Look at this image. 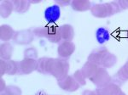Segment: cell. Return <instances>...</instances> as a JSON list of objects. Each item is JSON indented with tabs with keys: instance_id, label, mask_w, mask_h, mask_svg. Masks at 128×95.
Segmentation results:
<instances>
[{
	"instance_id": "6da1fadb",
	"label": "cell",
	"mask_w": 128,
	"mask_h": 95,
	"mask_svg": "<svg viewBox=\"0 0 128 95\" xmlns=\"http://www.w3.org/2000/svg\"><path fill=\"white\" fill-rule=\"evenodd\" d=\"M121 11L118 2H108L104 3H96L92 5L90 12L93 16L96 18L110 17Z\"/></svg>"
},
{
	"instance_id": "7a4b0ae2",
	"label": "cell",
	"mask_w": 128,
	"mask_h": 95,
	"mask_svg": "<svg viewBox=\"0 0 128 95\" xmlns=\"http://www.w3.org/2000/svg\"><path fill=\"white\" fill-rule=\"evenodd\" d=\"M34 36L38 38H45L48 39L50 43H60L62 42L61 32H60V26H47L43 27H37L34 29Z\"/></svg>"
},
{
	"instance_id": "3957f363",
	"label": "cell",
	"mask_w": 128,
	"mask_h": 95,
	"mask_svg": "<svg viewBox=\"0 0 128 95\" xmlns=\"http://www.w3.org/2000/svg\"><path fill=\"white\" fill-rule=\"evenodd\" d=\"M70 65L68 59H62V58H55L51 65L50 75L55 77L58 81L68 75Z\"/></svg>"
},
{
	"instance_id": "277c9868",
	"label": "cell",
	"mask_w": 128,
	"mask_h": 95,
	"mask_svg": "<svg viewBox=\"0 0 128 95\" xmlns=\"http://www.w3.org/2000/svg\"><path fill=\"white\" fill-rule=\"evenodd\" d=\"M90 81L96 88H102L112 82L113 78L108 74V71L104 67H99L96 73L90 79Z\"/></svg>"
},
{
	"instance_id": "5b68a950",
	"label": "cell",
	"mask_w": 128,
	"mask_h": 95,
	"mask_svg": "<svg viewBox=\"0 0 128 95\" xmlns=\"http://www.w3.org/2000/svg\"><path fill=\"white\" fill-rule=\"evenodd\" d=\"M57 85L61 89H62L63 91H66V92H70L73 93L77 91L78 89L80 88V86L76 80L74 79V77L72 76L68 75L67 76H65L64 78L61 80H58L57 81Z\"/></svg>"
},
{
	"instance_id": "8992f818",
	"label": "cell",
	"mask_w": 128,
	"mask_h": 95,
	"mask_svg": "<svg viewBox=\"0 0 128 95\" xmlns=\"http://www.w3.org/2000/svg\"><path fill=\"white\" fill-rule=\"evenodd\" d=\"M38 60L31 58H24L19 61V75H29L32 72L37 71Z\"/></svg>"
},
{
	"instance_id": "52a82bcc",
	"label": "cell",
	"mask_w": 128,
	"mask_h": 95,
	"mask_svg": "<svg viewBox=\"0 0 128 95\" xmlns=\"http://www.w3.org/2000/svg\"><path fill=\"white\" fill-rule=\"evenodd\" d=\"M75 49H76V46L73 42L62 41V42H61L58 44V47H57V53H58L59 58L68 59V58L74 53Z\"/></svg>"
},
{
	"instance_id": "ba28073f",
	"label": "cell",
	"mask_w": 128,
	"mask_h": 95,
	"mask_svg": "<svg viewBox=\"0 0 128 95\" xmlns=\"http://www.w3.org/2000/svg\"><path fill=\"white\" fill-rule=\"evenodd\" d=\"M109 52L105 46H101L98 47L96 48H95L92 53L89 54L87 60L92 62V63L98 66L101 67L102 66V59L105 55Z\"/></svg>"
},
{
	"instance_id": "9c48e42d",
	"label": "cell",
	"mask_w": 128,
	"mask_h": 95,
	"mask_svg": "<svg viewBox=\"0 0 128 95\" xmlns=\"http://www.w3.org/2000/svg\"><path fill=\"white\" fill-rule=\"evenodd\" d=\"M34 39V32L28 29V30H22L19 32H16L13 40L18 45H26L32 43Z\"/></svg>"
},
{
	"instance_id": "30bf717a",
	"label": "cell",
	"mask_w": 128,
	"mask_h": 95,
	"mask_svg": "<svg viewBox=\"0 0 128 95\" xmlns=\"http://www.w3.org/2000/svg\"><path fill=\"white\" fill-rule=\"evenodd\" d=\"M61 17V8L58 4L49 6L44 10V19L50 24H54Z\"/></svg>"
},
{
	"instance_id": "8fae6325",
	"label": "cell",
	"mask_w": 128,
	"mask_h": 95,
	"mask_svg": "<svg viewBox=\"0 0 128 95\" xmlns=\"http://www.w3.org/2000/svg\"><path fill=\"white\" fill-rule=\"evenodd\" d=\"M120 85L117 82H113L102 88H96V92L99 95H118L121 92Z\"/></svg>"
},
{
	"instance_id": "7c38bea8",
	"label": "cell",
	"mask_w": 128,
	"mask_h": 95,
	"mask_svg": "<svg viewBox=\"0 0 128 95\" xmlns=\"http://www.w3.org/2000/svg\"><path fill=\"white\" fill-rule=\"evenodd\" d=\"M53 60H54L53 58L49 57H42L38 59L37 71L43 74V75H50Z\"/></svg>"
},
{
	"instance_id": "4fadbf2b",
	"label": "cell",
	"mask_w": 128,
	"mask_h": 95,
	"mask_svg": "<svg viewBox=\"0 0 128 95\" xmlns=\"http://www.w3.org/2000/svg\"><path fill=\"white\" fill-rule=\"evenodd\" d=\"M16 32V31L9 25H2L0 26V39L3 42H9L14 38Z\"/></svg>"
},
{
	"instance_id": "5bb4252c",
	"label": "cell",
	"mask_w": 128,
	"mask_h": 95,
	"mask_svg": "<svg viewBox=\"0 0 128 95\" xmlns=\"http://www.w3.org/2000/svg\"><path fill=\"white\" fill-rule=\"evenodd\" d=\"M60 32L62 41H68L72 42L74 38V28L73 26L69 24H64L60 26Z\"/></svg>"
},
{
	"instance_id": "9a60e30c",
	"label": "cell",
	"mask_w": 128,
	"mask_h": 95,
	"mask_svg": "<svg viewBox=\"0 0 128 95\" xmlns=\"http://www.w3.org/2000/svg\"><path fill=\"white\" fill-rule=\"evenodd\" d=\"M98 68L99 66H98L96 65H95V64L87 60L84 64V65L82 66V68L80 70H81L82 74H83V76L86 77V79L90 80V78L96 73Z\"/></svg>"
},
{
	"instance_id": "2e32d148",
	"label": "cell",
	"mask_w": 128,
	"mask_h": 95,
	"mask_svg": "<svg viewBox=\"0 0 128 95\" xmlns=\"http://www.w3.org/2000/svg\"><path fill=\"white\" fill-rule=\"evenodd\" d=\"M71 7L74 11L84 12L90 10L92 5L90 1L88 0H74L71 3Z\"/></svg>"
},
{
	"instance_id": "e0dca14e",
	"label": "cell",
	"mask_w": 128,
	"mask_h": 95,
	"mask_svg": "<svg viewBox=\"0 0 128 95\" xmlns=\"http://www.w3.org/2000/svg\"><path fill=\"white\" fill-rule=\"evenodd\" d=\"M14 53V47L9 42L4 43L0 46V57L4 60H10Z\"/></svg>"
},
{
	"instance_id": "ac0fdd59",
	"label": "cell",
	"mask_w": 128,
	"mask_h": 95,
	"mask_svg": "<svg viewBox=\"0 0 128 95\" xmlns=\"http://www.w3.org/2000/svg\"><path fill=\"white\" fill-rule=\"evenodd\" d=\"M15 11L12 1H2L0 4V14L3 18H8Z\"/></svg>"
},
{
	"instance_id": "d6986e66",
	"label": "cell",
	"mask_w": 128,
	"mask_h": 95,
	"mask_svg": "<svg viewBox=\"0 0 128 95\" xmlns=\"http://www.w3.org/2000/svg\"><path fill=\"white\" fill-rule=\"evenodd\" d=\"M114 79L119 81L120 82H125L128 81V59L115 73Z\"/></svg>"
},
{
	"instance_id": "ffe728a7",
	"label": "cell",
	"mask_w": 128,
	"mask_h": 95,
	"mask_svg": "<svg viewBox=\"0 0 128 95\" xmlns=\"http://www.w3.org/2000/svg\"><path fill=\"white\" fill-rule=\"evenodd\" d=\"M96 39L99 44H104L110 39V33L106 28L99 27L96 31Z\"/></svg>"
},
{
	"instance_id": "44dd1931",
	"label": "cell",
	"mask_w": 128,
	"mask_h": 95,
	"mask_svg": "<svg viewBox=\"0 0 128 95\" xmlns=\"http://www.w3.org/2000/svg\"><path fill=\"white\" fill-rule=\"evenodd\" d=\"M12 3H13L15 11L20 14L26 13L29 9L31 5L30 1H26V0H15V1H12Z\"/></svg>"
},
{
	"instance_id": "7402d4cb",
	"label": "cell",
	"mask_w": 128,
	"mask_h": 95,
	"mask_svg": "<svg viewBox=\"0 0 128 95\" xmlns=\"http://www.w3.org/2000/svg\"><path fill=\"white\" fill-rule=\"evenodd\" d=\"M117 62V57L115 54L108 52L106 55L104 56V59H102V66L105 69H108V68L113 67L114 65H115Z\"/></svg>"
},
{
	"instance_id": "603a6c76",
	"label": "cell",
	"mask_w": 128,
	"mask_h": 95,
	"mask_svg": "<svg viewBox=\"0 0 128 95\" xmlns=\"http://www.w3.org/2000/svg\"><path fill=\"white\" fill-rule=\"evenodd\" d=\"M7 62V72L6 74L9 76H15V75H19V61H15V60H6Z\"/></svg>"
},
{
	"instance_id": "cb8c5ba5",
	"label": "cell",
	"mask_w": 128,
	"mask_h": 95,
	"mask_svg": "<svg viewBox=\"0 0 128 95\" xmlns=\"http://www.w3.org/2000/svg\"><path fill=\"white\" fill-rule=\"evenodd\" d=\"M73 76L74 77V79L76 80V82H77L81 87L84 86L86 84V79L83 76V74H82L81 70H77V71H75V72L73 74Z\"/></svg>"
},
{
	"instance_id": "d4e9b609",
	"label": "cell",
	"mask_w": 128,
	"mask_h": 95,
	"mask_svg": "<svg viewBox=\"0 0 128 95\" xmlns=\"http://www.w3.org/2000/svg\"><path fill=\"white\" fill-rule=\"evenodd\" d=\"M5 94L7 95H22V89L17 86L9 85L7 86V88L5 90Z\"/></svg>"
},
{
	"instance_id": "484cf974",
	"label": "cell",
	"mask_w": 128,
	"mask_h": 95,
	"mask_svg": "<svg viewBox=\"0 0 128 95\" xmlns=\"http://www.w3.org/2000/svg\"><path fill=\"white\" fill-rule=\"evenodd\" d=\"M25 58H31V59H35L38 57V52L35 49V48H28L24 51Z\"/></svg>"
},
{
	"instance_id": "4316f807",
	"label": "cell",
	"mask_w": 128,
	"mask_h": 95,
	"mask_svg": "<svg viewBox=\"0 0 128 95\" xmlns=\"http://www.w3.org/2000/svg\"><path fill=\"white\" fill-rule=\"evenodd\" d=\"M7 72V62L4 59H0V76L1 77L4 75H5Z\"/></svg>"
},
{
	"instance_id": "83f0119b",
	"label": "cell",
	"mask_w": 128,
	"mask_h": 95,
	"mask_svg": "<svg viewBox=\"0 0 128 95\" xmlns=\"http://www.w3.org/2000/svg\"><path fill=\"white\" fill-rule=\"evenodd\" d=\"M118 3L120 7L121 10H125V9H128V1L127 0H119Z\"/></svg>"
},
{
	"instance_id": "f1b7e54d",
	"label": "cell",
	"mask_w": 128,
	"mask_h": 95,
	"mask_svg": "<svg viewBox=\"0 0 128 95\" xmlns=\"http://www.w3.org/2000/svg\"><path fill=\"white\" fill-rule=\"evenodd\" d=\"M56 4H59L60 7H64V6H68V5H71L72 1L70 0H56Z\"/></svg>"
},
{
	"instance_id": "f546056e",
	"label": "cell",
	"mask_w": 128,
	"mask_h": 95,
	"mask_svg": "<svg viewBox=\"0 0 128 95\" xmlns=\"http://www.w3.org/2000/svg\"><path fill=\"white\" fill-rule=\"evenodd\" d=\"M6 88H7L6 82H5L4 80L3 79V77H1V79H0V92H1V93L5 92Z\"/></svg>"
},
{
	"instance_id": "4dcf8cb0",
	"label": "cell",
	"mask_w": 128,
	"mask_h": 95,
	"mask_svg": "<svg viewBox=\"0 0 128 95\" xmlns=\"http://www.w3.org/2000/svg\"><path fill=\"white\" fill-rule=\"evenodd\" d=\"M82 95H99L96 91H92V90H84L82 93Z\"/></svg>"
},
{
	"instance_id": "1f68e13d",
	"label": "cell",
	"mask_w": 128,
	"mask_h": 95,
	"mask_svg": "<svg viewBox=\"0 0 128 95\" xmlns=\"http://www.w3.org/2000/svg\"><path fill=\"white\" fill-rule=\"evenodd\" d=\"M34 95H49V94H47L44 90H40L38 92H37Z\"/></svg>"
},
{
	"instance_id": "d6a6232c",
	"label": "cell",
	"mask_w": 128,
	"mask_h": 95,
	"mask_svg": "<svg viewBox=\"0 0 128 95\" xmlns=\"http://www.w3.org/2000/svg\"><path fill=\"white\" fill-rule=\"evenodd\" d=\"M40 0H35V1H30V3H31V4H34V3H40Z\"/></svg>"
},
{
	"instance_id": "836d02e7",
	"label": "cell",
	"mask_w": 128,
	"mask_h": 95,
	"mask_svg": "<svg viewBox=\"0 0 128 95\" xmlns=\"http://www.w3.org/2000/svg\"><path fill=\"white\" fill-rule=\"evenodd\" d=\"M118 95H126V94H125V93H124V92H123V91H121V92H120V94H119Z\"/></svg>"
},
{
	"instance_id": "e575fe53",
	"label": "cell",
	"mask_w": 128,
	"mask_h": 95,
	"mask_svg": "<svg viewBox=\"0 0 128 95\" xmlns=\"http://www.w3.org/2000/svg\"><path fill=\"white\" fill-rule=\"evenodd\" d=\"M1 95H7V94H6L4 92V93H1Z\"/></svg>"
},
{
	"instance_id": "d590c367",
	"label": "cell",
	"mask_w": 128,
	"mask_h": 95,
	"mask_svg": "<svg viewBox=\"0 0 128 95\" xmlns=\"http://www.w3.org/2000/svg\"><path fill=\"white\" fill-rule=\"evenodd\" d=\"M127 38H128V32H127Z\"/></svg>"
}]
</instances>
